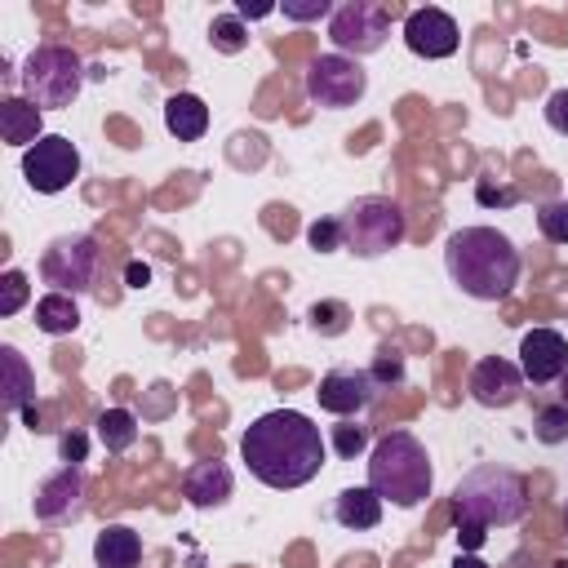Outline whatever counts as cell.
I'll return each instance as SVG.
<instances>
[{
    "label": "cell",
    "instance_id": "cell-1",
    "mask_svg": "<svg viewBox=\"0 0 568 568\" xmlns=\"http://www.w3.org/2000/svg\"><path fill=\"white\" fill-rule=\"evenodd\" d=\"M324 435L297 408H271L240 435V457L266 488H302L324 466Z\"/></svg>",
    "mask_w": 568,
    "mask_h": 568
},
{
    "label": "cell",
    "instance_id": "cell-2",
    "mask_svg": "<svg viewBox=\"0 0 568 568\" xmlns=\"http://www.w3.org/2000/svg\"><path fill=\"white\" fill-rule=\"evenodd\" d=\"M519 248L497 226H457L444 240V271L475 302H501L519 284Z\"/></svg>",
    "mask_w": 568,
    "mask_h": 568
},
{
    "label": "cell",
    "instance_id": "cell-3",
    "mask_svg": "<svg viewBox=\"0 0 568 568\" xmlns=\"http://www.w3.org/2000/svg\"><path fill=\"white\" fill-rule=\"evenodd\" d=\"M528 515V484L519 470L479 462L470 466L453 488V524H479V528H510Z\"/></svg>",
    "mask_w": 568,
    "mask_h": 568
},
{
    "label": "cell",
    "instance_id": "cell-4",
    "mask_svg": "<svg viewBox=\"0 0 568 568\" xmlns=\"http://www.w3.org/2000/svg\"><path fill=\"white\" fill-rule=\"evenodd\" d=\"M430 484H435V470H430V453L426 444L413 435V430H386L373 453H368V488L399 506V510H413L430 497Z\"/></svg>",
    "mask_w": 568,
    "mask_h": 568
},
{
    "label": "cell",
    "instance_id": "cell-5",
    "mask_svg": "<svg viewBox=\"0 0 568 568\" xmlns=\"http://www.w3.org/2000/svg\"><path fill=\"white\" fill-rule=\"evenodd\" d=\"M84 75L89 71L71 44H36L18 71V84H22V98L36 102L40 111H62L80 98Z\"/></svg>",
    "mask_w": 568,
    "mask_h": 568
},
{
    "label": "cell",
    "instance_id": "cell-6",
    "mask_svg": "<svg viewBox=\"0 0 568 568\" xmlns=\"http://www.w3.org/2000/svg\"><path fill=\"white\" fill-rule=\"evenodd\" d=\"M337 222H342V248L355 257H382L399 248L408 235V217L390 195H359L337 213Z\"/></svg>",
    "mask_w": 568,
    "mask_h": 568
},
{
    "label": "cell",
    "instance_id": "cell-7",
    "mask_svg": "<svg viewBox=\"0 0 568 568\" xmlns=\"http://www.w3.org/2000/svg\"><path fill=\"white\" fill-rule=\"evenodd\" d=\"M98 275H102V244L84 231L58 235L40 257V280L49 284V293H71V297L93 293Z\"/></svg>",
    "mask_w": 568,
    "mask_h": 568
},
{
    "label": "cell",
    "instance_id": "cell-8",
    "mask_svg": "<svg viewBox=\"0 0 568 568\" xmlns=\"http://www.w3.org/2000/svg\"><path fill=\"white\" fill-rule=\"evenodd\" d=\"M390 18L395 9L382 4V0H342L328 18V40H333V53H346V58H368L386 44L390 36Z\"/></svg>",
    "mask_w": 568,
    "mask_h": 568
},
{
    "label": "cell",
    "instance_id": "cell-9",
    "mask_svg": "<svg viewBox=\"0 0 568 568\" xmlns=\"http://www.w3.org/2000/svg\"><path fill=\"white\" fill-rule=\"evenodd\" d=\"M368 93V75L346 53H320L306 71V98L324 111H346Z\"/></svg>",
    "mask_w": 568,
    "mask_h": 568
},
{
    "label": "cell",
    "instance_id": "cell-10",
    "mask_svg": "<svg viewBox=\"0 0 568 568\" xmlns=\"http://www.w3.org/2000/svg\"><path fill=\"white\" fill-rule=\"evenodd\" d=\"M22 178L40 195H58L80 178V146L67 133H44L36 146L22 151Z\"/></svg>",
    "mask_w": 568,
    "mask_h": 568
},
{
    "label": "cell",
    "instance_id": "cell-11",
    "mask_svg": "<svg viewBox=\"0 0 568 568\" xmlns=\"http://www.w3.org/2000/svg\"><path fill=\"white\" fill-rule=\"evenodd\" d=\"M404 44L417 53V58H453L457 44H462V31L453 22V13H444L439 4H422L404 18Z\"/></svg>",
    "mask_w": 568,
    "mask_h": 568
},
{
    "label": "cell",
    "instance_id": "cell-12",
    "mask_svg": "<svg viewBox=\"0 0 568 568\" xmlns=\"http://www.w3.org/2000/svg\"><path fill=\"white\" fill-rule=\"evenodd\" d=\"M466 390H470V399H475L479 408H510V404L524 395V373H519V364L506 359V355H484V359L470 368Z\"/></svg>",
    "mask_w": 568,
    "mask_h": 568
},
{
    "label": "cell",
    "instance_id": "cell-13",
    "mask_svg": "<svg viewBox=\"0 0 568 568\" xmlns=\"http://www.w3.org/2000/svg\"><path fill=\"white\" fill-rule=\"evenodd\" d=\"M564 368H568V342H564V333H555V328H528L519 337V373H524V382L550 386V382L564 377Z\"/></svg>",
    "mask_w": 568,
    "mask_h": 568
},
{
    "label": "cell",
    "instance_id": "cell-14",
    "mask_svg": "<svg viewBox=\"0 0 568 568\" xmlns=\"http://www.w3.org/2000/svg\"><path fill=\"white\" fill-rule=\"evenodd\" d=\"M373 395H377V386H373L368 368H328V373L320 377V390H315L320 408L333 413V417H355V413H364V408L373 404Z\"/></svg>",
    "mask_w": 568,
    "mask_h": 568
},
{
    "label": "cell",
    "instance_id": "cell-15",
    "mask_svg": "<svg viewBox=\"0 0 568 568\" xmlns=\"http://www.w3.org/2000/svg\"><path fill=\"white\" fill-rule=\"evenodd\" d=\"M84 515V470L80 466H62L58 475H49L36 493V519L40 524H75Z\"/></svg>",
    "mask_w": 568,
    "mask_h": 568
},
{
    "label": "cell",
    "instance_id": "cell-16",
    "mask_svg": "<svg viewBox=\"0 0 568 568\" xmlns=\"http://www.w3.org/2000/svg\"><path fill=\"white\" fill-rule=\"evenodd\" d=\"M231 488H235V479H231V466L226 462H195L186 475H182V497L191 501V506H200V510H213V506H226L231 501Z\"/></svg>",
    "mask_w": 568,
    "mask_h": 568
},
{
    "label": "cell",
    "instance_id": "cell-17",
    "mask_svg": "<svg viewBox=\"0 0 568 568\" xmlns=\"http://www.w3.org/2000/svg\"><path fill=\"white\" fill-rule=\"evenodd\" d=\"M0 138L9 146H36L44 138V111L36 102H27L22 93H9L0 98Z\"/></svg>",
    "mask_w": 568,
    "mask_h": 568
},
{
    "label": "cell",
    "instance_id": "cell-18",
    "mask_svg": "<svg viewBox=\"0 0 568 568\" xmlns=\"http://www.w3.org/2000/svg\"><path fill=\"white\" fill-rule=\"evenodd\" d=\"M93 564L98 568H138L142 564V537L129 524H106L93 537Z\"/></svg>",
    "mask_w": 568,
    "mask_h": 568
},
{
    "label": "cell",
    "instance_id": "cell-19",
    "mask_svg": "<svg viewBox=\"0 0 568 568\" xmlns=\"http://www.w3.org/2000/svg\"><path fill=\"white\" fill-rule=\"evenodd\" d=\"M0 364H4V395H0V404H4V413H27L31 408V399H36V373H31V364L22 359V351L18 346H0Z\"/></svg>",
    "mask_w": 568,
    "mask_h": 568
},
{
    "label": "cell",
    "instance_id": "cell-20",
    "mask_svg": "<svg viewBox=\"0 0 568 568\" xmlns=\"http://www.w3.org/2000/svg\"><path fill=\"white\" fill-rule=\"evenodd\" d=\"M164 129L178 138V142H200L209 133V106L204 98L195 93H173L164 102Z\"/></svg>",
    "mask_w": 568,
    "mask_h": 568
},
{
    "label": "cell",
    "instance_id": "cell-21",
    "mask_svg": "<svg viewBox=\"0 0 568 568\" xmlns=\"http://www.w3.org/2000/svg\"><path fill=\"white\" fill-rule=\"evenodd\" d=\"M333 519L351 532H364V528H377L382 524V497L364 484V488H342L337 501H333Z\"/></svg>",
    "mask_w": 568,
    "mask_h": 568
},
{
    "label": "cell",
    "instance_id": "cell-22",
    "mask_svg": "<svg viewBox=\"0 0 568 568\" xmlns=\"http://www.w3.org/2000/svg\"><path fill=\"white\" fill-rule=\"evenodd\" d=\"M36 328L49 337H67L80 328V302L71 293H44L36 302Z\"/></svg>",
    "mask_w": 568,
    "mask_h": 568
},
{
    "label": "cell",
    "instance_id": "cell-23",
    "mask_svg": "<svg viewBox=\"0 0 568 568\" xmlns=\"http://www.w3.org/2000/svg\"><path fill=\"white\" fill-rule=\"evenodd\" d=\"M93 435H98V444L111 453V457H120V453H129L133 444H138V417L129 413V408H102L98 413V422H93Z\"/></svg>",
    "mask_w": 568,
    "mask_h": 568
},
{
    "label": "cell",
    "instance_id": "cell-24",
    "mask_svg": "<svg viewBox=\"0 0 568 568\" xmlns=\"http://www.w3.org/2000/svg\"><path fill=\"white\" fill-rule=\"evenodd\" d=\"M306 320H311V328H315L320 337H342V333L351 328V306L337 302V297H320V302H311Z\"/></svg>",
    "mask_w": 568,
    "mask_h": 568
},
{
    "label": "cell",
    "instance_id": "cell-25",
    "mask_svg": "<svg viewBox=\"0 0 568 568\" xmlns=\"http://www.w3.org/2000/svg\"><path fill=\"white\" fill-rule=\"evenodd\" d=\"M209 40H213L217 53H244L248 49V27H244L240 13H217L209 22Z\"/></svg>",
    "mask_w": 568,
    "mask_h": 568
},
{
    "label": "cell",
    "instance_id": "cell-26",
    "mask_svg": "<svg viewBox=\"0 0 568 568\" xmlns=\"http://www.w3.org/2000/svg\"><path fill=\"white\" fill-rule=\"evenodd\" d=\"M532 435H537V444H546V448L564 444V439H568V404H559V399L541 404L537 417H532Z\"/></svg>",
    "mask_w": 568,
    "mask_h": 568
},
{
    "label": "cell",
    "instance_id": "cell-27",
    "mask_svg": "<svg viewBox=\"0 0 568 568\" xmlns=\"http://www.w3.org/2000/svg\"><path fill=\"white\" fill-rule=\"evenodd\" d=\"M368 377H373V386H377V390H382V386H399V382H404V355H399V346L382 342V346H377V355H373Z\"/></svg>",
    "mask_w": 568,
    "mask_h": 568
},
{
    "label": "cell",
    "instance_id": "cell-28",
    "mask_svg": "<svg viewBox=\"0 0 568 568\" xmlns=\"http://www.w3.org/2000/svg\"><path fill=\"white\" fill-rule=\"evenodd\" d=\"M27 297H31L27 275H22L18 266H9V271L0 275V315H4V320H9V315H18V311L27 306Z\"/></svg>",
    "mask_w": 568,
    "mask_h": 568
},
{
    "label": "cell",
    "instance_id": "cell-29",
    "mask_svg": "<svg viewBox=\"0 0 568 568\" xmlns=\"http://www.w3.org/2000/svg\"><path fill=\"white\" fill-rule=\"evenodd\" d=\"M368 448V426H359V422H351V417H342L337 426H333V453L337 457H359Z\"/></svg>",
    "mask_w": 568,
    "mask_h": 568
},
{
    "label": "cell",
    "instance_id": "cell-30",
    "mask_svg": "<svg viewBox=\"0 0 568 568\" xmlns=\"http://www.w3.org/2000/svg\"><path fill=\"white\" fill-rule=\"evenodd\" d=\"M537 231L550 244H568V200H550L537 209Z\"/></svg>",
    "mask_w": 568,
    "mask_h": 568
},
{
    "label": "cell",
    "instance_id": "cell-31",
    "mask_svg": "<svg viewBox=\"0 0 568 568\" xmlns=\"http://www.w3.org/2000/svg\"><path fill=\"white\" fill-rule=\"evenodd\" d=\"M306 244H311L315 253H337V248H342V222H337V217L311 222V226H306Z\"/></svg>",
    "mask_w": 568,
    "mask_h": 568
},
{
    "label": "cell",
    "instance_id": "cell-32",
    "mask_svg": "<svg viewBox=\"0 0 568 568\" xmlns=\"http://www.w3.org/2000/svg\"><path fill=\"white\" fill-rule=\"evenodd\" d=\"M333 0H284L280 4V13L288 18V22H320V18H333Z\"/></svg>",
    "mask_w": 568,
    "mask_h": 568
},
{
    "label": "cell",
    "instance_id": "cell-33",
    "mask_svg": "<svg viewBox=\"0 0 568 568\" xmlns=\"http://www.w3.org/2000/svg\"><path fill=\"white\" fill-rule=\"evenodd\" d=\"M546 124L568 138V89H555V93L546 98Z\"/></svg>",
    "mask_w": 568,
    "mask_h": 568
},
{
    "label": "cell",
    "instance_id": "cell-34",
    "mask_svg": "<svg viewBox=\"0 0 568 568\" xmlns=\"http://www.w3.org/2000/svg\"><path fill=\"white\" fill-rule=\"evenodd\" d=\"M58 448H62V462H67V466L84 462V435H80V430H67V435L58 439Z\"/></svg>",
    "mask_w": 568,
    "mask_h": 568
},
{
    "label": "cell",
    "instance_id": "cell-35",
    "mask_svg": "<svg viewBox=\"0 0 568 568\" xmlns=\"http://www.w3.org/2000/svg\"><path fill=\"white\" fill-rule=\"evenodd\" d=\"M124 284H129V288H146V284H151V266H146V262H129V266H124Z\"/></svg>",
    "mask_w": 568,
    "mask_h": 568
},
{
    "label": "cell",
    "instance_id": "cell-36",
    "mask_svg": "<svg viewBox=\"0 0 568 568\" xmlns=\"http://www.w3.org/2000/svg\"><path fill=\"white\" fill-rule=\"evenodd\" d=\"M244 22L248 18H266V13H280V4H248V0H240V9H235Z\"/></svg>",
    "mask_w": 568,
    "mask_h": 568
},
{
    "label": "cell",
    "instance_id": "cell-37",
    "mask_svg": "<svg viewBox=\"0 0 568 568\" xmlns=\"http://www.w3.org/2000/svg\"><path fill=\"white\" fill-rule=\"evenodd\" d=\"M453 568H488V564H484L479 555H470V550H462V555L453 559Z\"/></svg>",
    "mask_w": 568,
    "mask_h": 568
},
{
    "label": "cell",
    "instance_id": "cell-38",
    "mask_svg": "<svg viewBox=\"0 0 568 568\" xmlns=\"http://www.w3.org/2000/svg\"><path fill=\"white\" fill-rule=\"evenodd\" d=\"M559 404H568V368H564V377H559Z\"/></svg>",
    "mask_w": 568,
    "mask_h": 568
},
{
    "label": "cell",
    "instance_id": "cell-39",
    "mask_svg": "<svg viewBox=\"0 0 568 568\" xmlns=\"http://www.w3.org/2000/svg\"><path fill=\"white\" fill-rule=\"evenodd\" d=\"M564 532H568V501H564Z\"/></svg>",
    "mask_w": 568,
    "mask_h": 568
},
{
    "label": "cell",
    "instance_id": "cell-40",
    "mask_svg": "<svg viewBox=\"0 0 568 568\" xmlns=\"http://www.w3.org/2000/svg\"><path fill=\"white\" fill-rule=\"evenodd\" d=\"M550 568H568V559H559V564H550Z\"/></svg>",
    "mask_w": 568,
    "mask_h": 568
}]
</instances>
